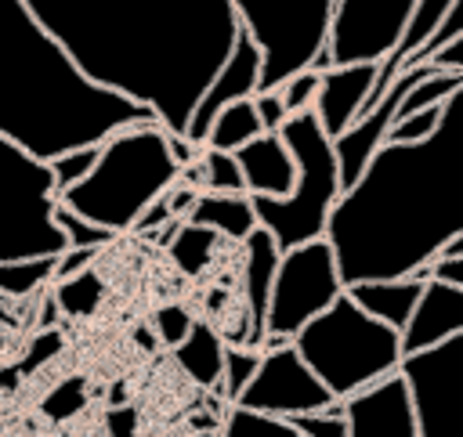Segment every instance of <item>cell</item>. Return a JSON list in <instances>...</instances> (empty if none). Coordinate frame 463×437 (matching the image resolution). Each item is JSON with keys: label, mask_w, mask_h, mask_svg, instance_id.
<instances>
[{"label": "cell", "mask_w": 463, "mask_h": 437, "mask_svg": "<svg viewBox=\"0 0 463 437\" xmlns=\"http://www.w3.org/2000/svg\"><path fill=\"white\" fill-rule=\"evenodd\" d=\"M333 394L311 376V368L300 361V354L286 347L260 350V368L246 383V390L235 397L232 408L268 415V419H300V415H318L333 408Z\"/></svg>", "instance_id": "obj_12"}, {"label": "cell", "mask_w": 463, "mask_h": 437, "mask_svg": "<svg viewBox=\"0 0 463 437\" xmlns=\"http://www.w3.org/2000/svg\"><path fill=\"white\" fill-rule=\"evenodd\" d=\"M199 173H203V191L210 195H246L239 166L224 152H199Z\"/></svg>", "instance_id": "obj_28"}, {"label": "cell", "mask_w": 463, "mask_h": 437, "mask_svg": "<svg viewBox=\"0 0 463 437\" xmlns=\"http://www.w3.org/2000/svg\"><path fill=\"white\" fill-rule=\"evenodd\" d=\"M293 159V191L286 199H250L257 228L271 235L279 253L297 249L326 235V220L340 199V177L333 159V141L322 134L315 112L289 116L279 130Z\"/></svg>", "instance_id": "obj_6"}, {"label": "cell", "mask_w": 463, "mask_h": 437, "mask_svg": "<svg viewBox=\"0 0 463 437\" xmlns=\"http://www.w3.org/2000/svg\"><path fill=\"white\" fill-rule=\"evenodd\" d=\"M217 437H300V433L286 419H268V415H253L242 408H228Z\"/></svg>", "instance_id": "obj_29"}, {"label": "cell", "mask_w": 463, "mask_h": 437, "mask_svg": "<svg viewBox=\"0 0 463 437\" xmlns=\"http://www.w3.org/2000/svg\"><path fill=\"white\" fill-rule=\"evenodd\" d=\"M192 321H195V318H192L181 303H166V307H159V311H156V318H152V325H156V332H159L163 347H177V343L188 336Z\"/></svg>", "instance_id": "obj_33"}, {"label": "cell", "mask_w": 463, "mask_h": 437, "mask_svg": "<svg viewBox=\"0 0 463 437\" xmlns=\"http://www.w3.org/2000/svg\"><path fill=\"white\" fill-rule=\"evenodd\" d=\"M170 246V260L181 274H203L210 264H213V253L221 246V238L213 231H203V228H192L181 220V228L174 231V238L166 242Z\"/></svg>", "instance_id": "obj_23"}, {"label": "cell", "mask_w": 463, "mask_h": 437, "mask_svg": "<svg viewBox=\"0 0 463 437\" xmlns=\"http://www.w3.org/2000/svg\"><path fill=\"white\" fill-rule=\"evenodd\" d=\"M232 159L239 166V177L250 199H286L293 191L297 170L279 134H260L257 141L242 144Z\"/></svg>", "instance_id": "obj_18"}, {"label": "cell", "mask_w": 463, "mask_h": 437, "mask_svg": "<svg viewBox=\"0 0 463 437\" xmlns=\"http://www.w3.org/2000/svg\"><path fill=\"white\" fill-rule=\"evenodd\" d=\"M463 336V289L441 285V282H423L420 300L398 332V354L402 361L423 350L441 347L445 339Z\"/></svg>", "instance_id": "obj_14"}, {"label": "cell", "mask_w": 463, "mask_h": 437, "mask_svg": "<svg viewBox=\"0 0 463 437\" xmlns=\"http://www.w3.org/2000/svg\"><path fill=\"white\" fill-rule=\"evenodd\" d=\"M463 87L449 98L438 130L420 144H380L362 177L336 199L326 220L344 289L358 282H423V267L463 235L456 112Z\"/></svg>", "instance_id": "obj_2"}, {"label": "cell", "mask_w": 463, "mask_h": 437, "mask_svg": "<svg viewBox=\"0 0 463 437\" xmlns=\"http://www.w3.org/2000/svg\"><path fill=\"white\" fill-rule=\"evenodd\" d=\"M412 4L416 0H333L318 72L344 65H380L398 47Z\"/></svg>", "instance_id": "obj_10"}, {"label": "cell", "mask_w": 463, "mask_h": 437, "mask_svg": "<svg viewBox=\"0 0 463 437\" xmlns=\"http://www.w3.org/2000/svg\"><path fill=\"white\" fill-rule=\"evenodd\" d=\"M398 376L409 390L416 437H463V336L405 358Z\"/></svg>", "instance_id": "obj_11"}, {"label": "cell", "mask_w": 463, "mask_h": 437, "mask_svg": "<svg viewBox=\"0 0 463 437\" xmlns=\"http://www.w3.org/2000/svg\"><path fill=\"white\" fill-rule=\"evenodd\" d=\"M264 130H260V123H257V112H253V101L246 98V101H235V105H228L213 123H210V130H206V137H203V148L206 152H224V155H235L242 144H250V141H257Z\"/></svg>", "instance_id": "obj_22"}, {"label": "cell", "mask_w": 463, "mask_h": 437, "mask_svg": "<svg viewBox=\"0 0 463 437\" xmlns=\"http://www.w3.org/2000/svg\"><path fill=\"white\" fill-rule=\"evenodd\" d=\"M156 123L148 108L94 87L22 0H0V137L40 163Z\"/></svg>", "instance_id": "obj_3"}, {"label": "cell", "mask_w": 463, "mask_h": 437, "mask_svg": "<svg viewBox=\"0 0 463 437\" xmlns=\"http://www.w3.org/2000/svg\"><path fill=\"white\" fill-rule=\"evenodd\" d=\"M347 437H416V419L402 376H391L344 404Z\"/></svg>", "instance_id": "obj_15"}, {"label": "cell", "mask_w": 463, "mask_h": 437, "mask_svg": "<svg viewBox=\"0 0 463 437\" xmlns=\"http://www.w3.org/2000/svg\"><path fill=\"white\" fill-rule=\"evenodd\" d=\"M54 228H58V235L65 238V249H90V253H101V249H109V246L116 242L112 231H105V228H98V224H87L83 217H76V213H69L65 206H58V199H54Z\"/></svg>", "instance_id": "obj_27"}, {"label": "cell", "mask_w": 463, "mask_h": 437, "mask_svg": "<svg viewBox=\"0 0 463 437\" xmlns=\"http://www.w3.org/2000/svg\"><path fill=\"white\" fill-rule=\"evenodd\" d=\"M54 260H18V264H0V300H22L40 293L43 285L54 282Z\"/></svg>", "instance_id": "obj_24"}, {"label": "cell", "mask_w": 463, "mask_h": 437, "mask_svg": "<svg viewBox=\"0 0 463 437\" xmlns=\"http://www.w3.org/2000/svg\"><path fill=\"white\" fill-rule=\"evenodd\" d=\"M376 79V65H344V69H322L318 72V94H315V119L329 141L347 134L354 119L365 108L369 87Z\"/></svg>", "instance_id": "obj_16"}, {"label": "cell", "mask_w": 463, "mask_h": 437, "mask_svg": "<svg viewBox=\"0 0 463 437\" xmlns=\"http://www.w3.org/2000/svg\"><path fill=\"white\" fill-rule=\"evenodd\" d=\"M250 101H253V112H257V123H260V130H264V134H279V130H282V123L289 119V116H286V105H282V94H279V90H264V94H253Z\"/></svg>", "instance_id": "obj_34"}, {"label": "cell", "mask_w": 463, "mask_h": 437, "mask_svg": "<svg viewBox=\"0 0 463 437\" xmlns=\"http://www.w3.org/2000/svg\"><path fill=\"white\" fill-rule=\"evenodd\" d=\"M221 358H224V339H221V329L210 325V321H192L188 336L174 347V361L181 365V372L199 383L203 390H217V379H221Z\"/></svg>", "instance_id": "obj_21"}, {"label": "cell", "mask_w": 463, "mask_h": 437, "mask_svg": "<svg viewBox=\"0 0 463 437\" xmlns=\"http://www.w3.org/2000/svg\"><path fill=\"white\" fill-rule=\"evenodd\" d=\"M282 105H286V116H300V112H311L315 105V94H318V69H304L297 76H289L282 87Z\"/></svg>", "instance_id": "obj_31"}, {"label": "cell", "mask_w": 463, "mask_h": 437, "mask_svg": "<svg viewBox=\"0 0 463 437\" xmlns=\"http://www.w3.org/2000/svg\"><path fill=\"white\" fill-rule=\"evenodd\" d=\"M420 289H423V282H416V278H394V282H358V285H347L344 296L362 314H369L373 321L402 332L409 314H412V307H416V300H420Z\"/></svg>", "instance_id": "obj_19"}, {"label": "cell", "mask_w": 463, "mask_h": 437, "mask_svg": "<svg viewBox=\"0 0 463 437\" xmlns=\"http://www.w3.org/2000/svg\"><path fill=\"white\" fill-rule=\"evenodd\" d=\"M109 437H137V412L134 408H119L109 412Z\"/></svg>", "instance_id": "obj_36"}, {"label": "cell", "mask_w": 463, "mask_h": 437, "mask_svg": "<svg viewBox=\"0 0 463 437\" xmlns=\"http://www.w3.org/2000/svg\"><path fill=\"white\" fill-rule=\"evenodd\" d=\"M333 0H232L235 25L260 54L257 94L279 90L289 76L318 69Z\"/></svg>", "instance_id": "obj_7"}, {"label": "cell", "mask_w": 463, "mask_h": 437, "mask_svg": "<svg viewBox=\"0 0 463 437\" xmlns=\"http://www.w3.org/2000/svg\"><path fill=\"white\" fill-rule=\"evenodd\" d=\"M65 238L54 228V177L47 163L0 137V264L54 260Z\"/></svg>", "instance_id": "obj_8"}, {"label": "cell", "mask_w": 463, "mask_h": 437, "mask_svg": "<svg viewBox=\"0 0 463 437\" xmlns=\"http://www.w3.org/2000/svg\"><path fill=\"white\" fill-rule=\"evenodd\" d=\"M336 296H344V282H340V271H336V260L326 238L279 253L271 293H268V311H264L260 350L286 347Z\"/></svg>", "instance_id": "obj_9"}, {"label": "cell", "mask_w": 463, "mask_h": 437, "mask_svg": "<svg viewBox=\"0 0 463 437\" xmlns=\"http://www.w3.org/2000/svg\"><path fill=\"white\" fill-rule=\"evenodd\" d=\"M98 256H101V253H90V249H65V253L58 256V264H54V282H65V278L83 274Z\"/></svg>", "instance_id": "obj_35"}, {"label": "cell", "mask_w": 463, "mask_h": 437, "mask_svg": "<svg viewBox=\"0 0 463 437\" xmlns=\"http://www.w3.org/2000/svg\"><path fill=\"white\" fill-rule=\"evenodd\" d=\"M260 368V350L250 347H228L224 343V358H221V379H217V397L232 408L235 397L246 390V383L253 379V372Z\"/></svg>", "instance_id": "obj_25"}, {"label": "cell", "mask_w": 463, "mask_h": 437, "mask_svg": "<svg viewBox=\"0 0 463 437\" xmlns=\"http://www.w3.org/2000/svg\"><path fill=\"white\" fill-rule=\"evenodd\" d=\"M293 430L300 437H347V419H344V408L333 404L318 415H300L293 419Z\"/></svg>", "instance_id": "obj_32"}, {"label": "cell", "mask_w": 463, "mask_h": 437, "mask_svg": "<svg viewBox=\"0 0 463 437\" xmlns=\"http://www.w3.org/2000/svg\"><path fill=\"white\" fill-rule=\"evenodd\" d=\"M101 90L184 141L188 116L235 43L232 0H22Z\"/></svg>", "instance_id": "obj_1"}, {"label": "cell", "mask_w": 463, "mask_h": 437, "mask_svg": "<svg viewBox=\"0 0 463 437\" xmlns=\"http://www.w3.org/2000/svg\"><path fill=\"white\" fill-rule=\"evenodd\" d=\"M257 79H260V54L257 47L250 43V36L239 29L235 33V43L228 51V58L221 61V69L213 72V79L206 83V90L199 94L192 116H188V126H184V141L192 148L203 152V137L210 130V123L235 101H246L257 94Z\"/></svg>", "instance_id": "obj_13"}, {"label": "cell", "mask_w": 463, "mask_h": 437, "mask_svg": "<svg viewBox=\"0 0 463 437\" xmlns=\"http://www.w3.org/2000/svg\"><path fill=\"white\" fill-rule=\"evenodd\" d=\"M174 181L177 163L166 148V130H159L156 123H137L105 137L98 144L94 170L54 199L69 213L119 238L134 231L137 217L156 199H163L174 188Z\"/></svg>", "instance_id": "obj_4"}, {"label": "cell", "mask_w": 463, "mask_h": 437, "mask_svg": "<svg viewBox=\"0 0 463 437\" xmlns=\"http://www.w3.org/2000/svg\"><path fill=\"white\" fill-rule=\"evenodd\" d=\"M184 224L213 231L221 242H235V246L246 242L257 231V217H253L250 195H210V191H199V199L184 213Z\"/></svg>", "instance_id": "obj_20"}, {"label": "cell", "mask_w": 463, "mask_h": 437, "mask_svg": "<svg viewBox=\"0 0 463 437\" xmlns=\"http://www.w3.org/2000/svg\"><path fill=\"white\" fill-rule=\"evenodd\" d=\"M54 285H58V293H54L58 307H61L65 314H72V318L94 314L98 303H101V296H105V282H101V274H98L94 267H87V271L76 274V278L54 282Z\"/></svg>", "instance_id": "obj_26"}, {"label": "cell", "mask_w": 463, "mask_h": 437, "mask_svg": "<svg viewBox=\"0 0 463 437\" xmlns=\"http://www.w3.org/2000/svg\"><path fill=\"white\" fill-rule=\"evenodd\" d=\"M98 163V144H87V148H72V152H61L58 159L47 163L51 177H54V195L69 191L72 184H80Z\"/></svg>", "instance_id": "obj_30"}, {"label": "cell", "mask_w": 463, "mask_h": 437, "mask_svg": "<svg viewBox=\"0 0 463 437\" xmlns=\"http://www.w3.org/2000/svg\"><path fill=\"white\" fill-rule=\"evenodd\" d=\"M289 347L336 404L398 376L402 368L398 332L362 314L347 296H336L318 318H311Z\"/></svg>", "instance_id": "obj_5"}, {"label": "cell", "mask_w": 463, "mask_h": 437, "mask_svg": "<svg viewBox=\"0 0 463 437\" xmlns=\"http://www.w3.org/2000/svg\"><path fill=\"white\" fill-rule=\"evenodd\" d=\"M242 249V347L260 350L264 343V311H268V293H271V278H275V264H279V246L271 242L268 231H253L246 242H239Z\"/></svg>", "instance_id": "obj_17"}]
</instances>
